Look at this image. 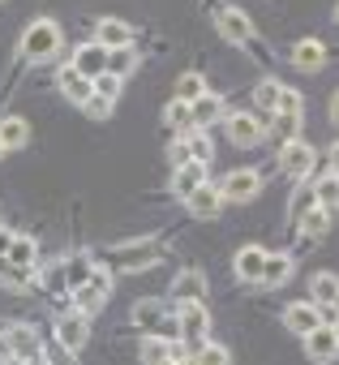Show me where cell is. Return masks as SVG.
<instances>
[{
	"label": "cell",
	"instance_id": "e575fe53",
	"mask_svg": "<svg viewBox=\"0 0 339 365\" xmlns=\"http://www.w3.org/2000/svg\"><path fill=\"white\" fill-rule=\"evenodd\" d=\"M185 146H189V163H207V168H211L215 146H211V138H207V133H189V138H185Z\"/></svg>",
	"mask_w": 339,
	"mask_h": 365
},
{
	"label": "cell",
	"instance_id": "d590c367",
	"mask_svg": "<svg viewBox=\"0 0 339 365\" xmlns=\"http://www.w3.org/2000/svg\"><path fill=\"white\" fill-rule=\"evenodd\" d=\"M326 224H330V211H322V207H313L305 220H301V232L309 237V241H318V237H326Z\"/></svg>",
	"mask_w": 339,
	"mask_h": 365
},
{
	"label": "cell",
	"instance_id": "ffe728a7",
	"mask_svg": "<svg viewBox=\"0 0 339 365\" xmlns=\"http://www.w3.org/2000/svg\"><path fill=\"white\" fill-rule=\"evenodd\" d=\"M189 202V211H194V220H215L219 211H224V194H219V185H202L194 198H185Z\"/></svg>",
	"mask_w": 339,
	"mask_h": 365
},
{
	"label": "cell",
	"instance_id": "681fc988",
	"mask_svg": "<svg viewBox=\"0 0 339 365\" xmlns=\"http://www.w3.org/2000/svg\"><path fill=\"white\" fill-rule=\"evenodd\" d=\"M335 309H339V297H335Z\"/></svg>",
	"mask_w": 339,
	"mask_h": 365
},
{
	"label": "cell",
	"instance_id": "f6af8a7d",
	"mask_svg": "<svg viewBox=\"0 0 339 365\" xmlns=\"http://www.w3.org/2000/svg\"><path fill=\"white\" fill-rule=\"evenodd\" d=\"M0 365H18V361H14V356H0Z\"/></svg>",
	"mask_w": 339,
	"mask_h": 365
},
{
	"label": "cell",
	"instance_id": "3957f363",
	"mask_svg": "<svg viewBox=\"0 0 339 365\" xmlns=\"http://www.w3.org/2000/svg\"><path fill=\"white\" fill-rule=\"evenodd\" d=\"M56 52H61V26L52 18H35L22 35V56L43 65V61H56Z\"/></svg>",
	"mask_w": 339,
	"mask_h": 365
},
{
	"label": "cell",
	"instance_id": "7bdbcfd3",
	"mask_svg": "<svg viewBox=\"0 0 339 365\" xmlns=\"http://www.w3.org/2000/svg\"><path fill=\"white\" fill-rule=\"evenodd\" d=\"M330 125H335V129H339V91H335V95H330Z\"/></svg>",
	"mask_w": 339,
	"mask_h": 365
},
{
	"label": "cell",
	"instance_id": "b9f144b4",
	"mask_svg": "<svg viewBox=\"0 0 339 365\" xmlns=\"http://www.w3.org/2000/svg\"><path fill=\"white\" fill-rule=\"evenodd\" d=\"M326 159H330V172H335V176H339V142H335V146H330V150H326Z\"/></svg>",
	"mask_w": 339,
	"mask_h": 365
},
{
	"label": "cell",
	"instance_id": "f1b7e54d",
	"mask_svg": "<svg viewBox=\"0 0 339 365\" xmlns=\"http://www.w3.org/2000/svg\"><path fill=\"white\" fill-rule=\"evenodd\" d=\"M0 142H5V150H18L31 142V125L22 116H9V120H0Z\"/></svg>",
	"mask_w": 339,
	"mask_h": 365
},
{
	"label": "cell",
	"instance_id": "d6986e66",
	"mask_svg": "<svg viewBox=\"0 0 339 365\" xmlns=\"http://www.w3.org/2000/svg\"><path fill=\"white\" fill-rule=\"evenodd\" d=\"M292 65H296L301 73H318V69L326 65V48H322L318 39H301V43H292Z\"/></svg>",
	"mask_w": 339,
	"mask_h": 365
},
{
	"label": "cell",
	"instance_id": "ee69618b",
	"mask_svg": "<svg viewBox=\"0 0 339 365\" xmlns=\"http://www.w3.org/2000/svg\"><path fill=\"white\" fill-rule=\"evenodd\" d=\"M167 365H189V356H172V361H167Z\"/></svg>",
	"mask_w": 339,
	"mask_h": 365
},
{
	"label": "cell",
	"instance_id": "ac0fdd59",
	"mask_svg": "<svg viewBox=\"0 0 339 365\" xmlns=\"http://www.w3.org/2000/svg\"><path fill=\"white\" fill-rule=\"evenodd\" d=\"M172 356H181L177 339H163V335H146V339L137 344V361H142V365H167Z\"/></svg>",
	"mask_w": 339,
	"mask_h": 365
},
{
	"label": "cell",
	"instance_id": "30bf717a",
	"mask_svg": "<svg viewBox=\"0 0 339 365\" xmlns=\"http://www.w3.org/2000/svg\"><path fill=\"white\" fill-rule=\"evenodd\" d=\"M86 335H90V322H86V314L69 305V309L56 318V344H65L69 352H78V348L86 344Z\"/></svg>",
	"mask_w": 339,
	"mask_h": 365
},
{
	"label": "cell",
	"instance_id": "8d00e7d4",
	"mask_svg": "<svg viewBox=\"0 0 339 365\" xmlns=\"http://www.w3.org/2000/svg\"><path fill=\"white\" fill-rule=\"evenodd\" d=\"M95 95L108 99V103H116V95H120V78H116V73H99V78H95Z\"/></svg>",
	"mask_w": 339,
	"mask_h": 365
},
{
	"label": "cell",
	"instance_id": "603a6c76",
	"mask_svg": "<svg viewBox=\"0 0 339 365\" xmlns=\"http://www.w3.org/2000/svg\"><path fill=\"white\" fill-rule=\"evenodd\" d=\"M56 82H61V91H65V99H73V103H86V99L95 95V82H90V78H82V73H78L73 65H65Z\"/></svg>",
	"mask_w": 339,
	"mask_h": 365
},
{
	"label": "cell",
	"instance_id": "d4e9b609",
	"mask_svg": "<svg viewBox=\"0 0 339 365\" xmlns=\"http://www.w3.org/2000/svg\"><path fill=\"white\" fill-rule=\"evenodd\" d=\"M288 279H292V258H288V254H266V267H262V279H258V284L279 288V284H288Z\"/></svg>",
	"mask_w": 339,
	"mask_h": 365
},
{
	"label": "cell",
	"instance_id": "6da1fadb",
	"mask_svg": "<svg viewBox=\"0 0 339 365\" xmlns=\"http://www.w3.org/2000/svg\"><path fill=\"white\" fill-rule=\"evenodd\" d=\"M129 318H133V327H137L142 335L181 339V331H177V309L167 305V301H159V297H142V301H133Z\"/></svg>",
	"mask_w": 339,
	"mask_h": 365
},
{
	"label": "cell",
	"instance_id": "f546056e",
	"mask_svg": "<svg viewBox=\"0 0 339 365\" xmlns=\"http://www.w3.org/2000/svg\"><path fill=\"white\" fill-rule=\"evenodd\" d=\"M313 198H318L322 211H339V176L335 172H326L318 185H313Z\"/></svg>",
	"mask_w": 339,
	"mask_h": 365
},
{
	"label": "cell",
	"instance_id": "4316f807",
	"mask_svg": "<svg viewBox=\"0 0 339 365\" xmlns=\"http://www.w3.org/2000/svg\"><path fill=\"white\" fill-rule=\"evenodd\" d=\"M189 108H194V125H215V120L224 116V99H219L215 91H207V95L194 99Z\"/></svg>",
	"mask_w": 339,
	"mask_h": 365
},
{
	"label": "cell",
	"instance_id": "7a4b0ae2",
	"mask_svg": "<svg viewBox=\"0 0 339 365\" xmlns=\"http://www.w3.org/2000/svg\"><path fill=\"white\" fill-rule=\"evenodd\" d=\"M99 258H103V262H112L116 271H146V267L163 262V254H159V245H155L150 237H137V241H116V245H108Z\"/></svg>",
	"mask_w": 339,
	"mask_h": 365
},
{
	"label": "cell",
	"instance_id": "4fadbf2b",
	"mask_svg": "<svg viewBox=\"0 0 339 365\" xmlns=\"http://www.w3.org/2000/svg\"><path fill=\"white\" fill-rule=\"evenodd\" d=\"M167 297H172L177 305H194V301H207V275L202 271H181L177 279H172V288H167Z\"/></svg>",
	"mask_w": 339,
	"mask_h": 365
},
{
	"label": "cell",
	"instance_id": "836d02e7",
	"mask_svg": "<svg viewBox=\"0 0 339 365\" xmlns=\"http://www.w3.org/2000/svg\"><path fill=\"white\" fill-rule=\"evenodd\" d=\"M202 95H207V78H202V73H181V82H177V99L194 103V99H202Z\"/></svg>",
	"mask_w": 339,
	"mask_h": 365
},
{
	"label": "cell",
	"instance_id": "9a60e30c",
	"mask_svg": "<svg viewBox=\"0 0 339 365\" xmlns=\"http://www.w3.org/2000/svg\"><path fill=\"white\" fill-rule=\"evenodd\" d=\"M69 65H73L82 78H90V82H95L99 73H108V48H103L99 39H95V43H82V48L73 52V61H69Z\"/></svg>",
	"mask_w": 339,
	"mask_h": 365
},
{
	"label": "cell",
	"instance_id": "277c9868",
	"mask_svg": "<svg viewBox=\"0 0 339 365\" xmlns=\"http://www.w3.org/2000/svg\"><path fill=\"white\" fill-rule=\"evenodd\" d=\"M0 356H14L18 365H22V361H39V356H43V339L35 335V327L14 322V327L5 331V339H0Z\"/></svg>",
	"mask_w": 339,
	"mask_h": 365
},
{
	"label": "cell",
	"instance_id": "ba28073f",
	"mask_svg": "<svg viewBox=\"0 0 339 365\" xmlns=\"http://www.w3.org/2000/svg\"><path fill=\"white\" fill-rule=\"evenodd\" d=\"M177 331L181 339H194V344H207V331H211V314L202 301L194 305H177Z\"/></svg>",
	"mask_w": 339,
	"mask_h": 365
},
{
	"label": "cell",
	"instance_id": "2e32d148",
	"mask_svg": "<svg viewBox=\"0 0 339 365\" xmlns=\"http://www.w3.org/2000/svg\"><path fill=\"white\" fill-rule=\"evenodd\" d=\"M215 26H219V35H224L228 43H236V48H245V43L254 39V26H249V18H245L241 9H219Z\"/></svg>",
	"mask_w": 339,
	"mask_h": 365
},
{
	"label": "cell",
	"instance_id": "60d3db41",
	"mask_svg": "<svg viewBox=\"0 0 339 365\" xmlns=\"http://www.w3.org/2000/svg\"><path fill=\"white\" fill-rule=\"evenodd\" d=\"M9 245H14V232H5V228H0V262L9 258Z\"/></svg>",
	"mask_w": 339,
	"mask_h": 365
},
{
	"label": "cell",
	"instance_id": "44dd1931",
	"mask_svg": "<svg viewBox=\"0 0 339 365\" xmlns=\"http://www.w3.org/2000/svg\"><path fill=\"white\" fill-rule=\"evenodd\" d=\"M313 207H318L313 185H309V180H296V190H292V198H288V224H292V228H301V220H305Z\"/></svg>",
	"mask_w": 339,
	"mask_h": 365
},
{
	"label": "cell",
	"instance_id": "7dc6e473",
	"mask_svg": "<svg viewBox=\"0 0 339 365\" xmlns=\"http://www.w3.org/2000/svg\"><path fill=\"white\" fill-rule=\"evenodd\" d=\"M335 26H339V5H335Z\"/></svg>",
	"mask_w": 339,
	"mask_h": 365
},
{
	"label": "cell",
	"instance_id": "83f0119b",
	"mask_svg": "<svg viewBox=\"0 0 339 365\" xmlns=\"http://www.w3.org/2000/svg\"><path fill=\"white\" fill-rule=\"evenodd\" d=\"M35 258H39V245L31 241V237H14V245H9V267H22V271H35Z\"/></svg>",
	"mask_w": 339,
	"mask_h": 365
},
{
	"label": "cell",
	"instance_id": "7c38bea8",
	"mask_svg": "<svg viewBox=\"0 0 339 365\" xmlns=\"http://www.w3.org/2000/svg\"><path fill=\"white\" fill-rule=\"evenodd\" d=\"M202 185H211V168L207 163H181L172 172V194L177 198H194Z\"/></svg>",
	"mask_w": 339,
	"mask_h": 365
},
{
	"label": "cell",
	"instance_id": "5bb4252c",
	"mask_svg": "<svg viewBox=\"0 0 339 365\" xmlns=\"http://www.w3.org/2000/svg\"><path fill=\"white\" fill-rule=\"evenodd\" d=\"M228 138H232V146H258L266 138V125L254 112H236V116H228Z\"/></svg>",
	"mask_w": 339,
	"mask_h": 365
},
{
	"label": "cell",
	"instance_id": "8992f818",
	"mask_svg": "<svg viewBox=\"0 0 339 365\" xmlns=\"http://www.w3.org/2000/svg\"><path fill=\"white\" fill-rule=\"evenodd\" d=\"M313 163H318V150H313L305 138H292V142H283V150H279V168H283L292 180H309Z\"/></svg>",
	"mask_w": 339,
	"mask_h": 365
},
{
	"label": "cell",
	"instance_id": "5b68a950",
	"mask_svg": "<svg viewBox=\"0 0 339 365\" xmlns=\"http://www.w3.org/2000/svg\"><path fill=\"white\" fill-rule=\"evenodd\" d=\"M108 297H112V275H108L103 267H95V271L86 275V284H82V288H73V309L95 314V309H103V305H108Z\"/></svg>",
	"mask_w": 339,
	"mask_h": 365
},
{
	"label": "cell",
	"instance_id": "9c48e42d",
	"mask_svg": "<svg viewBox=\"0 0 339 365\" xmlns=\"http://www.w3.org/2000/svg\"><path fill=\"white\" fill-rule=\"evenodd\" d=\"M326 318H322V305H313V301H292L288 309H283V327L292 331V335H309V331H318Z\"/></svg>",
	"mask_w": 339,
	"mask_h": 365
},
{
	"label": "cell",
	"instance_id": "cb8c5ba5",
	"mask_svg": "<svg viewBox=\"0 0 339 365\" xmlns=\"http://www.w3.org/2000/svg\"><path fill=\"white\" fill-rule=\"evenodd\" d=\"M335 297H339V275L335 271H318L309 279V301L313 305H335Z\"/></svg>",
	"mask_w": 339,
	"mask_h": 365
},
{
	"label": "cell",
	"instance_id": "4dcf8cb0",
	"mask_svg": "<svg viewBox=\"0 0 339 365\" xmlns=\"http://www.w3.org/2000/svg\"><path fill=\"white\" fill-rule=\"evenodd\" d=\"M189 365H232V352L224 348V344H198V352L189 356Z\"/></svg>",
	"mask_w": 339,
	"mask_h": 365
},
{
	"label": "cell",
	"instance_id": "74e56055",
	"mask_svg": "<svg viewBox=\"0 0 339 365\" xmlns=\"http://www.w3.org/2000/svg\"><path fill=\"white\" fill-rule=\"evenodd\" d=\"M82 108H86V116H90V120H108V116H112V103H108V99H99V95H90Z\"/></svg>",
	"mask_w": 339,
	"mask_h": 365
},
{
	"label": "cell",
	"instance_id": "bcb514c9",
	"mask_svg": "<svg viewBox=\"0 0 339 365\" xmlns=\"http://www.w3.org/2000/svg\"><path fill=\"white\" fill-rule=\"evenodd\" d=\"M330 327H335V335H339V318H335V322H330Z\"/></svg>",
	"mask_w": 339,
	"mask_h": 365
},
{
	"label": "cell",
	"instance_id": "484cf974",
	"mask_svg": "<svg viewBox=\"0 0 339 365\" xmlns=\"http://www.w3.org/2000/svg\"><path fill=\"white\" fill-rule=\"evenodd\" d=\"M279 95H283V82H279V78H262V82L254 86V103H258V112L275 116V108H279Z\"/></svg>",
	"mask_w": 339,
	"mask_h": 365
},
{
	"label": "cell",
	"instance_id": "f35d334b",
	"mask_svg": "<svg viewBox=\"0 0 339 365\" xmlns=\"http://www.w3.org/2000/svg\"><path fill=\"white\" fill-rule=\"evenodd\" d=\"M48 361H52V365H78L73 352H69L65 344H48Z\"/></svg>",
	"mask_w": 339,
	"mask_h": 365
},
{
	"label": "cell",
	"instance_id": "1f68e13d",
	"mask_svg": "<svg viewBox=\"0 0 339 365\" xmlns=\"http://www.w3.org/2000/svg\"><path fill=\"white\" fill-rule=\"evenodd\" d=\"M133 69H137V52H133V48H116V52H108V73H116V78L125 82Z\"/></svg>",
	"mask_w": 339,
	"mask_h": 365
},
{
	"label": "cell",
	"instance_id": "c3c4849f",
	"mask_svg": "<svg viewBox=\"0 0 339 365\" xmlns=\"http://www.w3.org/2000/svg\"><path fill=\"white\" fill-rule=\"evenodd\" d=\"M0 155H5V142H0Z\"/></svg>",
	"mask_w": 339,
	"mask_h": 365
},
{
	"label": "cell",
	"instance_id": "8fae6325",
	"mask_svg": "<svg viewBox=\"0 0 339 365\" xmlns=\"http://www.w3.org/2000/svg\"><path fill=\"white\" fill-rule=\"evenodd\" d=\"M305 356H309L313 365H330V361L339 356V335H335V327H330V322H322L318 331H309V335H305Z\"/></svg>",
	"mask_w": 339,
	"mask_h": 365
},
{
	"label": "cell",
	"instance_id": "7402d4cb",
	"mask_svg": "<svg viewBox=\"0 0 339 365\" xmlns=\"http://www.w3.org/2000/svg\"><path fill=\"white\" fill-rule=\"evenodd\" d=\"M99 43H103L108 52L129 48V43H133V26L120 22V18H103V22H99Z\"/></svg>",
	"mask_w": 339,
	"mask_h": 365
},
{
	"label": "cell",
	"instance_id": "ab89813d",
	"mask_svg": "<svg viewBox=\"0 0 339 365\" xmlns=\"http://www.w3.org/2000/svg\"><path fill=\"white\" fill-rule=\"evenodd\" d=\"M172 163H177V168H181V163H189V146H185V138L172 146Z\"/></svg>",
	"mask_w": 339,
	"mask_h": 365
},
{
	"label": "cell",
	"instance_id": "52a82bcc",
	"mask_svg": "<svg viewBox=\"0 0 339 365\" xmlns=\"http://www.w3.org/2000/svg\"><path fill=\"white\" fill-rule=\"evenodd\" d=\"M258 190H262V176H258L254 168H236V172H228V176L219 180L224 202H254Z\"/></svg>",
	"mask_w": 339,
	"mask_h": 365
},
{
	"label": "cell",
	"instance_id": "d6a6232c",
	"mask_svg": "<svg viewBox=\"0 0 339 365\" xmlns=\"http://www.w3.org/2000/svg\"><path fill=\"white\" fill-rule=\"evenodd\" d=\"M163 120L172 125V129H194V108L185 99H172V103L163 108Z\"/></svg>",
	"mask_w": 339,
	"mask_h": 365
},
{
	"label": "cell",
	"instance_id": "e0dca14e",
	"mask_svg": "<svg viewBox=\"0 0 339 365\" xmlns=\"http://www.w3.org/2000/svg\"><path fill=\"white\" fill-rule=\"evenodd\" d=\"M262 267H266V250H262V245H245V250H236V258H232V271H236L241 284H258V279H262Z\"/></svg>",
	"mask_w": 339,
	"mask_h": 365
}]
</instances>
